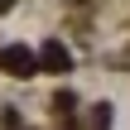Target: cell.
Instances as JSON below:
<instances>
[{
    "label": "cell",
    "mask_w": 130,
    "mask_h": 130,
    "mask_svg": "<svg viewBox=\"0 0 130 130\" xmlns=\"http://www.w3.org/2000/svg\"><path fill=\"white\" fill-rule=\"evenodd\" d=\"M5 5H10V0H0V10H5Z\"/></svg>",
    "instance_id": "obj_4"
},
{
    "label": "cell",
    "mask_w": 130,
    "mask_h": 130,
    "mask_svg": "<svg viewBox=\"0 0 130 130\" xmlns=\"http://www.w3.org/2000/svg\"><path fill=\"white\" fill-rule=\"evenodd\" d=\"M106 125H111V111L96 106V111H92V130H106Z\"/></svg>",
    "instance_id": "obj_3"
},
{
    "label": "cell",
    "mask_w": 130,
    "mask_h": 130,
    "mask_svg": "<svg viewBox=\"0 0 130 130\" xmlns=\"http://www.w3.org/2000/svg\"><path fill=\"white\" fill-rule=\"evenodd\" d=\"M43 68H53V72H63V68H68V53H63V43H48V48H43Z\"/></svg>",
    "instance_id": "obj_2"
},
{
    "label": "cell",
    "mask_w": 130,
    "mask_h": 130,
    "mask_svg": "<svg viewBox=\"0 0 130 130\" xmlns=\"http://www.w3.org/2000/svg\"><path fill=\"white\" fill-rule=\"evenodd\" d=\"M0 68H10L14 77H29V72H34V58H29L24 48H5V53H0Z\"/></svg>",
    "instance_id": "obj_1"
}]
</instances>
